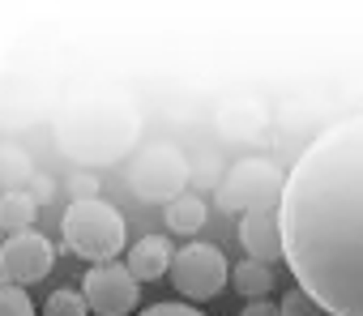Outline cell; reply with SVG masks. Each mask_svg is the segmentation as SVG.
Returning a JSON list of instances; mask_svg holds the SVG:
<instances>
[{
    "mask_svg": "<svg viewBox=\"0 0 363 316\" xmlns=\"http://www.w3.org/2000/svg\"><path fill=\"white\" fill-rule=\"evenodd\" d=\"M282 261L325 316H363V111L295 158L278 201Z\"/></svg>",
    "mask_w": 363,
    "mask_h": 316,
    "instance_id": "cell-1",
    "label": "cell"
},
{
    "mask_svg": "<svg viewBox=\"0 0 363 316\" xmlns=\"http://www.w3.org/2000/svg\"><path fill=\"white\" fill-rule=\"evenodd\" d=\"M60 235H65V248L90 265H107V261H120L124 244H128V227H124V214L103 201V197H90V201H73L65 210V222H60Z\"/></svg>",
    "mask_w": 363,
    "mask_h": 316,
    "instance_id": "cell-2",
    "label": "cell"
},
{
    "mask_svg": "<svg viewBox=\"0 0 363 316\" xmlns=\"http://www.w3.org/2000/svg\"><path fill=\"white\" fill-rule=\"evenodd\" d=\"M282 167L269 158H240L227 171V180L218 184V201L231 214H252V210H269V201H282Z\"/></svg>",
    "mask_w": 363,
    "mask_h": 316,
    "instance_id": "cell-3",
    "label": "cell"
},
{
    "mask_svg": "<svg viewBox=\"0 0 363 316\" xmlns=\"http://www.w3.org/2000/svg\"><path fill=\"white\" fill-rule=\"evenodd\" d=\"M167 278L175 282V290L189 303H206V299L223 295V286L231 278V265H227L218 244H184L171 256V273Z\"/></svg>",
    "mask_w": 363,
    "mask_h": 316,
    "instance_id": "cell-4",
    "label": "cell"
},
{
    "mask_svg": "<svg viewBox=\"0 0 363 316\" xmlns=\"http://www.w3.org/2000/svg\"><path fill=\"white\" fill-rule=\"evenodd\" d=\"M82 295H86L90 312H99V316H124V312L137 307L141 282L128 273L124 261H107V265H90V269H86Z\"/></svg>",
    "mask_w": 363,
    "mask_h": 316,
    "instance_id": "cell-5",
    "label": "cell"
},
{
    "mask_svg": "<svg viewBox=\"0 0 363 316\" xmlns=\"http://www.w3.org/2000/svg\"><path fill=\"white\" fill-rule=\"evenodd\" d=\"M52 261H56V248L35 227L30 231H18V235H9L5 244H0V278L13 282V286L43 282L52 273Z\"/></svg>",
    "mask_w": 363,
    "mask_h": 316,
    "instance_id": "cell-6",
    "label": "cell"
},
{
    "mask_svg": "<svg viewBox=\"0 0 363 316\" xmlns=\"http://www.w3.org/2000/svg\"><path fill=\"white\" fill-rule=\"evenodd\" d=\"M189 176V163H184V154H175L171 145H158L150 149L141 163H137V176H133V188L145 197V201H175L179 197V184H184Z\"/></svg>",
    "mask_w": 363,
    "mask_h": 316,
    "instance_id": "cell-7",
    "label": "cell"
},
{
    "mask_svg": "<svg viewBox=\"0 0 363 316\" xmlns=\"http://www.w3.org/2000/svg\"><path fill=\"white\" fill-rule=\"evenodd\" d=\"M240 244L248 252V261H261V265H274L282 261V222H278V210H252L240 218Z\"/></svg>",
    "mask_w": 363,
    "mask_h": 316,
    "instance_id": "cell-8",
    "label": "cell"
},
{
    "mask_svg": "<svg viewBox=\"0 0 363 316\" xmlns=\"http://www.w3.org/2000/svg\"><path fill=\"white\" fill-rule=\"evenodd\" d=\"M171 239L167 235H141L137 244H128V252H124V265H128V273L137 278V282H158V278H167L171 273Z\"/></svg>",
    "mask_w": 363,
    "mask_h": 316,
    "instance_id": "cell-9",
    "label": "cell"
},
{
    "mask_svg": "<svg viewBox=\"0 0 363 316\" xmlns=\"http://www.w3.org/2000/svg\"><path fill=\"white\" fill-rule=\"evenodd\" d=\"M206 218H210V210H206V201L193 197V193H179V197L167 205V231H171V235H197V231L206 227Z\"/></svg>",
    "mask_w": 363,
    "mask_h": 316,
    "instance_id": "cell-10",
    "label": "cell"
},
{
    "mask_svg": "<svg viewBox=\"0 0 363 316\" xmlns=\"http://www.w3.org/2000/svg\"><path fill=\"white\" fill-rule=\"evenodd\" d=\"M231 286L252 303V299H269V290H274V265H261V261H240V265H231Z\"/></svg>",
    "mask_w": 363,
    "mask_h": 316,
    "instance_id": "cell-11",
    "label": "cell"
},
{
    "mask_svg": "<svg viewBox=\"0 0 363 316\" xmlns=\"http://www.w3.org/2000/svg\"><path fill=\"white\" fill-rule=\"evenodd\" d=\"M35 214H39V205L26 193H5V197H0V231H9V235L30 231Z\"/></svg>",
    "mask_w": 363,
    "mask_h": 316,
    "instance_id": "cell-12",
    "label": "cell"
},
{
    "mask_svg": "<svg viewBox=\"0 0 363 316\" xmlns=\"http://www.w3.org/2000/svg\"><path fill=\"white\" fill-rule=\"evenodd\" d=\"M43 316H90V303L82 290H52L43 303Z\"/></svg>",
    "mask_w": 363,
    "mask_h": 316,
    "instance_id": "cell-13",
    "label": "cell"
},
{
    "mask_svg": "<svg viewBox=\"0 0 363 316\" xmlns=\"http://www.w3.org/2000/svg\"><path fill=\"white\" fill-rule=\"evenodd\" d=\"M0 316H39V307H35V299L26 295V286L0 282Z\"/></svg>",
    "mask_w": 363,
    "mask_h": 316,
    "instance_id": "cell-14",
    "label": "cell"
},
{
    "mask_svg": "<svg viewBox=\"0 0 363 316\" xmlns=\"http://www.w3.org/2000/svg\"><path fill=\"white\" fill-rule=\"evenodd\" d=\"M278 312H282V316H325V312H320L303 290H299V286H291V290L278 299Z\"/></svg>",
    "mask_w": 363,
    "mask_h": 316,
    "instance_id": "cell-15",
    "label": "cell"
},
{
    "mask_svg": "<svg viewBox=\"0 0 363 316\" xmlns=\"http://www.w3.org/2000/svg\"><path fill=\"white\" fill-rule=\"evenodd\" d=\"M137 316H206V312H197L193 303H179V299H162V303H150Z\"/></svg>",
    "mask_w": 363,
    "mask_h": 316,
    "instance_id": "cell-16",
    "label": "cell"
},
{
    "mask_svg": "<svg viewBox=\"0 0 363 316\" xmlns=\"http://www.w3.org/2000/svg\"><path fill=\"white\" fill-rule=\"evenodd\" d=\"M73 193H77L73 201H90V197H99V180L94 176H77L73 180Z\"/></svg>",
    "mask_w": 363,
    "mask_h": 316,
    "instance_id": "cell-17",
    "label": "cell"
},
{
    "mask_svg": "<svg viewBox=\"0 0 363 316\" xmlns=\"http://www.w3.org/2000/svg\"><path fill=\"white\" fill-rule=\"evenodd\" d=\"M240 316H278V303L274 299H252V303H244Z\"/></svg>",
    "mask_w": 363,
    "mask_h": 316,
    "instance_id": "cell-18",
    "label": "cell"
},
{
    "mask_svg": "<svg viewBox=\"0 0 363 316\" xmlns=\"http://www.w3.org/2000/svg\"><path fill=\"white\" fill-rule=\"evenodd\" d=\"M0 244H5V239H0Z\"/></svg>",
    "mask_w": 363,
    "mask_h": 316,
    "instance_id": "cell-19",
    "label": "cell"
}]
</instances>
